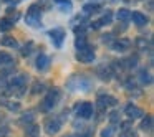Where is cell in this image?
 Instances as JSON below:
<instances>
[{
	"mask_svg": "<svg viewBox=\"0 0 154 137\" xmlns=\"http://www.w3.org/2000/svg\"><path fill=\"white\" fill-rule=\"evenodd\" d=\"M48 64H50V58H48L47 55L42 53L40 56L37 58V68H38L40 71H45V70L48 68Z\"/></svg>",
	"mask_w": 154,
	"mask_h": 137,
	"instance_id": "30bf717a",
	"label": "cell"
},
{
	"mask_svg": "<svg viewBox=\"0 0 154 137\" xmlns=\"http://www.w3.org/2000/svg\"><path fill=\"white\" fill-rule=\"evenodd\" d=\"M25 20H27V23L32 25V27H40L42 22H40V8H38V5H32V7L28 8Z\"/></svg>",
	"mask_w": 154,
	"mask_h": 137,
	"instance_id": "6da1fadb",
	"label": "cell"
},
{
	"mask_svg": "<svg viewBox=\"0 0 154 137\" xmlns=\"http://www.w3.org/2000/svg\"><path fill=\"white\" fill-rule=\"evenodd\" d=\"M123 137H137V136L133 132V130H129V134H128V136H123Z\"/></svg>",
	"mask_w": 154,
	"mask_h": 137,
	"instance_id": "4316f807",
	"label": "cell"
},
{
	"mask_svg": "<svg viewBox=\"0 0 154 137\" xmlns=\"http://www.w3.org/2000/svg\"><path fill=\"white\" fill-rule=\"evenodd\" d=\"M111 18H113V13H111L109 10H106V15H103V17H101L100 20L93 22V23H91V27H93V28H101L103 25L111 23Z\"/></svg>",
	"mask_w": 154,
	"mask_h": 137,
	"instance_id": "9c48e42d",
	"label": "cell"
},
{
	"mask_svg": "<svg viewBox=\"0 0 154 137\" xmlns=\"http://www.w3.org/2000/svg\"><path fill=\"white\" fill-rule=\"evenodd\" d=\"M76 112H78V117L88 119V117H91V114H93V104L91 103H81L80 106H78Z\"/></svg>",
	"mask_w": 154,
	"mask_h": 137,
	"instance_id": "5b68a950",
	"label": "cell"
},
{
	"mask_svg": "<svg viewBox=\"0 0 154 137\" xmlns=\"http://www.w3.org/2000/svg\"><path fill=\"white\" fill-rule=\"evenodd\" d=\"M40 89H43V84H42V83H35L33 84V93H40Z\"/></svg>",
	"mask_w": 154,
	"mask_h": 137,
	"instance_id": "484cf974",
	"label": "cell"
},
{
	"mask_svg": "<svg viewBox=\"0 0 154 137\" xmlns=\"http://www.w3.org/2000/svg\"><path fill=\"white\" fill-rule=\"evenodd\" d=\"M76 58L81 61V63H91V61L94 60V51H93V48H91V46H86V48H83V50H78Z\"/></svg>",
	"mask_w": 154,
	"mask_h": 137,
	"instance_id": "277c9868",
	"label": "cell"
},
{
	"mask_svg": "<svg viewBox=\"0 0 154 137\" xmlns=\"http://www.w3.org/2000/svg\"><path fill=\"white\" fill-rule=\"evenodd\" d=\"M27 134H28L30 137H37V136H38V127H37V126L27 127Z\"/></svg>",
	"mask_w": 154,
	"mask_h": 137,
	"instance_id": "603a6c76",
	"label": "cell"
},
{
	"mask_svg": "<svg viewBox=\"0 0 154 137\" xmlns=\"http://www.w3.org/2000/svg\"><path fill=\"white\" fill-rule=\"evenodd\" d=\"M116 17H118V20H121V22H128L131 18V12L128 10V8H119Z\"/></svg>",
	"mask_w": 154,
	"mask_h": 137,
	"instance_id": "7c38bea8",
	"label": "cell"
},
{
	"mask_svg": "<svg viewBox=\"0 0 154 137\" xmlns=\"http://www.w3.org/2000/svg\"><path fill=\"white\" fill-rule=\"evenodd\" d=\"M139 76H141V83H144V84H149V83H151V76H149V73H147L146 70L141 71Z\"/></svg>",
	"mask_w": 154,
	"mask_h": 137,
	"instance_id": "44dd1931",
	"label": "cell"
},
{
	"mask_svg": "<svg viewBox=\"0 0 154 137\" xmlns=\"http://www.w3.org/2000/svg\"><path fill=\"white\" fill-rule=\"evenodd\" d=\"M100 8H101L100 4H86L83 7V12L85 13H94V12H98Z\"/></svg>",
	"mask_w": 154,
	"mask_h": 137,
	"instance_id": "5bb4252c",
	"label": "cell"
},
{
	"mask_svg": "<svg viewBox=\"0 0 154 137\" xmlns=\"http://www.w3.org/2000/svg\"><path fill=\"white\" fill-rule=\"evenodd\" d=\"M60 101V91L55 88V89H50L48 91V94L45 96V101H43V107L42 109L43 111H48V109H51V107L55 106V104Z\"/></svg>",
	"mask_w": 154,
	"mask_h": 137,
	"instance_id": "7a4b0ae2",
	"label": "cell"
},
{
	"mask_svg": "<svg viewBox=\"0 0 154 137\" xmlns=\"http://www.w3.org/2000/svg\"><path fill=\"white\" fill-rule=\"evenodd\" d=\"M114 136V129L113 127H104L101 130V137H113Z\"/></svg>",
	"mask_w": 154,
	"mask_h": 137,
	"instance_id": "7402d4cb",
	"label": "cell"
},
{
	"mask_svg": "<svg viewBox=\"0 0 154 137\" xmlns=\"http://www.w3.org/2000/svg\"><path fill=\"white\" fill-rule=\"evenodd\" d=\"M0 43L4 45V46H10V48H17L18 46L17 40H15V38H12V37H5L4 40L0 41Z\"/></svg>",
	"mask_w": 154,
	"mask_h": 137,
	"instance_id": "2e32d148",
	"label": "cell"
},
{
	"mask_svg": "<svg viewBox=\"0 0 154 137\" xmlns=\"http://www.w3.org/2000/svg\"><path fill=\"white\" fill-rule=\"evenodd\" d=\"M25 83H27V76H23V74H20V76H17V78H14V79H12V86L23 88Z\"/></svg>",
	"mask_w": 154,
	"mask_h": 137,
	"instance_id": "ac0fdd59",
	"label": "cell"
},
{
	"mask_svg": "<svg viewBox=\"0 0 154 137\" xmlns=\"http://www.w3.org/2000/svg\"><path fill=\"white\" fill-rule=\"evenodd\" d=\"M141 129L149 132V130L152 129V117H151V116H146V119H143V122H141Z\"/></svg>",
	"mask_w": 154,
	"mask_h": 137,
	"instance_id": "9a60e30c",
	"label": "cell"
},
{
	"mask_svg": "<svg viewBox=\"0 0 154 137\" xmlns=\"http://www.w3.org/2000/svg\"><path fill=\"white\" fill-rule=\"evenodd\" d=\"M65 37H66V33H65L63 28H53V30L50 31L51 43L57 48H61V45H63V41H65Z\"/></svg>",
	"mask_w": 154,
	"mask_h": 137,
	"instance_id": "3957f363",
	"label": "cell"
},
{
	"mask_svg": "<svg viewBox=\"0 0 154 137\" xmlns=\"http://www.w3.org/2000/svg\"><path fill=\"white\" fill-rule=\"evenodd\" d=\"M12 27H14V22L12 20H8V18H2V20H0V30L2 31L10 30Z\"/></svg>",
	"mask_w": 154,
	"mask_h": 137,
	"instance_id": "e0dca14e",
	"label": "cell"
},
{
	"mask_svg": "<svg viewBox=\"0 0 154 137\" xmlns=\"http://www.w3.org/2000/svg\"><path fill=\"white\" fill-rule=\"evenodd\" d=\"M118 101L114 99V97L111 96H100L98 97V104H100V107H104V106H114Z\"/></svg>",
	"mask_w": 154,
	"mask_h": 137,
	"instance_id": "8fae6325",
	"label": "cell"
},
{
	"mask_svg": "<svg viewBox=\"0 0 154 137\" xmlns=\"http://www.w3.org/2000/svg\"><path fill=\"white\" fill-rule=\"evenodd\" d=\"M60 126H61V122L58 119H48L47 122H45V130H47L48 134H57L58 130H60Z\"/></svg>",
	"mask_w": 154,
	"mask_h": 137,
	"instance_id": "52a82bcc",
	"label": "cell"
},
{
	"mask_svg": "<svg viewBox=\"0 0 154 137\" xmlns=\"http://www.w3.org/2000/svg\"><path fill=\"white\" fill-rule=\"evenodd\" d=\"M118 116H119V114H118L116 111H114V112H111L109 114V121H111V122H118V121H119V117H118Z\"/></svg>",
	"mask_w": 154,
	"mask_h": 137,
	"instance_id": "d4e9b609",
	"label": "cell"
},
{
	"mask_svg": "<svg viewBox=\"0 0 154 137\" xmlns=\"http://www.w3.org/2000/svg\"><path fill=\"white\" fill-rule=\"evenodd\" d=\"M53 2H55V4L60 5V7L63 8V10H71V7H73L70 0H53Z\"/></svg>",
	"mask_w": 154,
	"mask_h": 137,
	"instance_id": "d6986e66",
	"label": "cell"
},
{
	"mask_svg": "<svg viewBox=\"0 0 154 137\" xmlns=\"http://www.w3.org/2000/svg\"><path fill=\"white\" fill-rule=\"evenodd\" d=\"M131 18H133L134 25H137V27H144L147 23V17L143 12H131Z\"/></svg>",
	"mask_w": 154,
	"mask_h": 137,
	"instance_id": "ba28073f",
	"label": "cell"
},
{
	"mask_svg": "<svg viewBox=\"0 0 154 137\" xmlns=\"http://www.w3.org/2000/svg\"><path fill=\"white\" fill-rule=\"evenodd\" d=\"M12 56H8V55H0V64H4V63H12Z\"/></svg>",
	"mask_w": 154,
	"mask_h": 137,
	"instance_id": "cb8c5ba5",
	"label": "cell"
},
{
	"mask_svg": "<svg viewBox=\"0 0 154 137\" xmlns=\"http://www.w3.org/2000/svg\"><path fill=\"white\" fill-rule=\"evenodd\" d=\"M75 45H76L78 50H83V48L88 46V41H86V38H85V37H78L76 41H75Z\"/></svg>",
	"mask_w": 154,
	"mask_h": 137,
	"instance_id": "ffe728a7",
	"label": "cell"
},
{
	"mask_svg": "<svg viewBox=\"0 0 154 137\" xmlns=\"http://www.w3.org/2000/svg\"><path fill=\"white\" fill-rule=\"evenodd\" d=\"M128 46H129V41H128V40H118V41H114V43H113V48L116 51H123V50H126Z\"/></svg>",
	"mask_w": 154,
	"mask_h": 137,
	"instance_id": "4fadbf2b",
	"label": "cell"
},
{
	"mask_svg": "<svg viewBox=\"0 0 154 137\" xmlns=\"http://www.w3.org/2000/svg\"><path fill=\"white\" fill-rule=\"evenodd\" d=\"M124 111H126L128 117H131V119H136V117H143L144 116V111L141 109V107L134 106V104H128Z\"/></svg>",
	"mask_w": 154,
	"mask_h": 137,
	"instance_id": "8992f818",
	"label": "cell"
}]
</instances>
